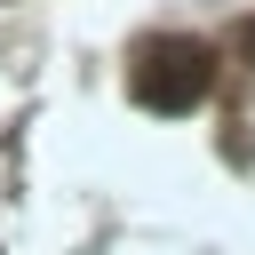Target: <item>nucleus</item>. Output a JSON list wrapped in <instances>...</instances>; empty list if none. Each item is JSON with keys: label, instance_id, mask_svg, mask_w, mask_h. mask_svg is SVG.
I'll return each instance as SVG.
<instances>
[{"label": "nucleus", "instance_id": "f257e3e1", "mask_svg": "<svg viewBox=\"0 0 255 255\" xmlns=\"http://www.w3.org/2000/svg\"><path fill=\"white\" fill-rule=\"evenodd\" d=\"M215 88V48L207 40H151L143 56H135V96L151 104V112H191L199 96Z\"/></svg>", "mask_w": 255, "mask_h": 255}, {"label": "nucleus", "instance_id": "f03ea898", "mask_svg": "<svg viewBox=\"0 0 255 255\" xmlns=\"http://www.w3.org/2000/svg\"><path fill=\"white\" fill-rule=\"evenodd\" d=\"M239 48H247V56H255V24H247V32H239Z\"/></svg>", "mask_w": 255, "mask_h": 255}]
</instances>
